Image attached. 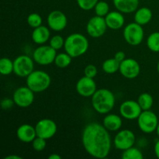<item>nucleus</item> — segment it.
Wrapping results in <instances>:
<instances>
[{
	"instance_id": "nucleus-23",
	"label": "nucleus",
	"mask_w": 159,
	"mask_h": 159,
	"mask_svg": "<svg viewBox=\"0 0 159 159\" xmlns=\"http://www.w3.org/2000/svg\"><path fill=\"white\" fill-rule=\"evenodd\" d=\"M120 63L117 60L113 57V58H108L102 62V69L107 74H115L120 69Z\"/></svg>"
},
{
	"instance_id": "nucleus-40",
	"label": "nucleus",
	"mask_w": 159,
	"mask_h": 159,
	"mask_svg": "<svg viewBox=\"0 0 159 159\" xmlns=\"http://www.w3.org/2000/svg\"><path fill=\"white\" fill-rule=\"evenodd\" d=\"M156 134L157 135H158V137L159 138V122H158V127H157V130H156Z\"/></svg>"
},
{
	"instance_id": "nucleus-41",
	"label": "nucleus",
	"mask_w": 159,
	"mask_h": 159,
	"mask_svg": "<svg viewBox=\"0 0 159 159\" xmlns=\"http://www.w3.org/2000/svg\"><path fill=\"white\" fill-rule=\"evenodd\" d=\"M157 71H158V73L159 74V61H158V64H157Z\"/></svg>"
},
{
	"instance_id": "nucleus-21",
	"label": "nucleus",
	"mask_w": 159,
	"mask_h": 159,
	"mask_svg": "<svg viewBox=\"0 0 159 159\" xmlns=\"http://www.w3.org/2000/svg\"><path fill=\"white\" fill-rule=\"evenodd\" d=\"M116 10L124 14L134 12L139 6V0H113Z\"/></svg>"
},
{
	"instance_id": "nucleus-25",
	"label": "nucleus",
	"mask_w": 159,
	"mask_h": 159,
	"mask_svg": "<svg viewBox=\"0 0 159 159\" xmlns=\"http://www.w3.org/2000/svg\"><path fill=\"white\" fill-rule=\"evenodd\" d=\"M72 57L69 55L68 53H59L57 54L54 63L59 68H65L69 66L72 61Z\"/></svg>"
},
{
	"instance_id": "nucleus-1",
	"label": "nucleus",
	"mask_w": 159,
	"mask_h": 159,
	"mask_svg": "<svg viewBox=\"0 0 159 159\" xmlns=\"http://www.w3.org/2000/svg\"><path fill=\"white\" fill-rule=\"evenodd\" d=\"M82 143L85 152L96 158H105L110 155L112 141L110 131L97 122H91L84 127Z\"/></svg>"
},
{
	"instance_id": "nucleus-34",
	"label": "nucleus",
	"mask_w": 159,
	"mask_h": 159,
	"mask_svg": "<svg viewBox=\"0 0 159 159\" xmlns=\"http://www.w3.org/2000/svg\"><path fill=\"white\" fill-rule=\"evenodd\" d=\"M98 73V69L96 65H88L84 69V75L94 79Z\"/></svg>"
},
{
	"instance_id": "nucleus-37",
	"label": "nucleus",
	"mask_w": 159,
	"mask_h": 159,
	"mask_svg": "<svg viewBox=\"0 0 159 159\" xmlns=\"http://www.w3.org/2000/svg\"><path fill=\"white\" fill-rule=\"evenodd\" d=\"M154 152H155V155L159 159V140L155 142V146H154Z\"/></svg>"
},
{
	"instance_id": "nucleus-24",
	"label": "nucleus",
	"mask_w": 159,
	"mask_h": 159,
	"mask_svg": "<svg viewBox=\"0 0 159 159\" xmlns=\"http://www.w3.org/2000/svg\"><path fill=\"white\" fill-rule=\"evenodd\" d=\"M138 102L142 110H149L154 103L153 96L148 93H143L138 96Z\"/></svg>"
},
{
	"instance_id": "nucleus-5",
	"label": "nucleus",
	"mask_w": 159,
	"mask_h": 159,
	"mask_svg": "<svg viewBox=\"0 0 159 159\" xmlns=\"http://www.w3.org/2000/svg\"><path fill=\"white\" fill-rule=\"evenodd\" d=\"M143 26L135 23H130L125 26L123 35L125 41L130 46H138L142 43L144 37Z\"/></svg>"
},
{
	"instance_id": "nucleus-8",
	"label": "nucleus",
	"mask_w": 159,
	"mask_h": 159,
	"mask_svg": "<svg viewBox=\"0 0 159 159\" xmlns=\"http://www.w3.org/2000/svg\"><path fill=\"white\" fill-rule=\"evenodd\" d=\"M56 51L50 45H40L33 52V59L40 65H49L54 62L57 55Z\"/></svg>"
},
{
	"instance_id": "nucleus-6",
	"label": "nucleus",
	"mask_w": 159,
	"mask_h": 159,
	"mask_svg": "<svg viewBox=\"0 0 159 159\" xmlns=\"http://www.w3.org/2000/svg\"><path fill=\"white\" fill-rule=\"evenodd\" d=\"M137 120L138 127L144 134H152L156 131L159 122L158 116L151 110H143Z\"/></svg>"
},
{
	"instance_id": "nucleus-14",
	"label": "nucleus",
	"mask_w": 159,
	"mask_h": 159,
	"mask_svg": "<svg viewBox=\"0 0 159 159\" xmlns=\"http://www.w3.org/2000/svg\"><path fill=\"white\" fill-rule=\"evenodd\" d=\"M47 23L51 30L60 32L66 28L68 25V18L62 11L53 10L48 14Z\"/></svg>"
},
{
	"instance_id": "nucleus-31",
	"label": "nucleus",
	"mask_w": 159,
	"mask_h": 159,
	"mask_svg": "<svg viewBox=\"0 0 159 159\" xmlns=\"http://www.w3.org/2000/svg\"><path fill=\"white\" fill-rule=\"evenodd\" d=\"M65 39L61 35H54L51 37L49 40V45L56 51L61 49L65 46Z\"/></svg>"
},
{
	"instance_id": "nucleus-29",
	"label": "nucleus",
	"mask_w": 159,
	"mask_h": 159,
	"mask_svg": "<svg viewBox=\"0 0 159 159\" xmlns=\"http://www.w3.org/2000/svg\"><path fill=\"white\" fill-rule=\"evenodd\" d=\"M95 13L96 16L105 17L110 12V6L105 1H99L94 7Z\"/></svg>"
},
{
	"instance_id": "nucleus-18",
	"label": "nucleus",
	"mask_w": 159,
	"mask_h": 159,
	"mask_svg": "<svg viewBox=\"0 0 159 159\" xmlns=\"http://www.w3.org/2000/svg\"><path fill=\"white\" fill-rule=\"evenodd\" d=\"M106 23L110 29L117 30L121 29L125 23V18L124 13L120 11H112L105 16Z\"/></svg>"
},
{
	"instance_id": "nucleus-12",
	"label": "nucleus",
	"mask_w": 159,
	"mask_h": 159,
	"mask_svg": "<svg viewBox=\"0 0 159 159\" xmlns=\"http://www.w3.org/2000/svg\"><path fill=\"white\" fill-rule=\"evenodd\" d=\"M35 128L37 136L46 140L52 138L57 131L56 122L48 118L40 120L36 124Z\"/></svg>"
},
{
	"instance_id": "nucleus-27",
	"label": "nucleus",
	"mask_w": 159,
	"mask_h": 159,
	"mask_svg": "<svg viewBox=\"0 0 159 159\" xmlns=\"http://www.w3.org/2000/svg\"><path fill=\"white\" fill-rule=\"evenodd\" d=\"M147 47L151 51L155 53L159 52V32H153L148 36L147 39Z\"/></svg>"
},
{
	"instance_id": "nucleus-7",
	"label": "nucleus",
	"mask_w": 159,
	"mask_h": 159,
	"mask_svg": "<svg viewBox=\"0 0 159 159\" xmlns=\"http://www.w3.org/2000/svg\"><path fill=\"white\" fill-rule=\"evenodd\" d=\"M34 60L26 54H21L13 60V73L20 78H26L34 71Z\"/></svg>"
},
{
	"instance_id": "nucleus-11",
	"label": "nucleus",
	"mask_w": 159,
	"mask_h": 159,
	"mask_svg": "<svg viewBox=\"0 0 159 159\" xmlns=\"http://www.w3.org/2000/svg\"><path fill=\"white\" fill-rule=\"evenodd\" d=\"M107 28L105 17L96 15V16L89 19L87 23L86 32L93 38H99L106 34Z\"/></svg>"
},
{
	"instance_id": "nucleus-26",
	"label": "nucleus",
	"mask_w": 159,
	"mask_h": 159,
	"mask_svg": "<svg viewBox=\"0 0 159 159\" xmlns=\"http://www.w3.org/2000/svg\"><path fill=\"white\" fill-rule=\"evenodd\" d=\"M14 71L13 61L9 57H2L0 60V73L2 75H9Z\"/></svg>"
},
{
	"instance_id": "nucleus-4",
	"label": "nucleus",
	"mask_w": 159,
	"mask_h": 159,
	"mask_svg": "<svg viewBox=\"0 0 159 159\" xmlns=\"http://www.w3.org/2000/svg\"><path fill=\"white\" fill-rule=\"evenodd\" d=\"M26 85L35 93H43L50 87L51 79L48 72L42 70H34L26 78Z\"/></svg>"
},
{
	"instance_id": "nucleus-10",
	"label": "nucleus",
	"mask_w": 159,
	"mask_h": 159,
	"mask_svg": "<svg viewBox=\"0 0 159 159\" xmlns=\"http://www.w3.org/2000/svg\"><path fill=\"white\" fill-rule=\"evenodd\" d=\"M34 92L32 91L29 87L21 86L14 91L12 95L15 105L21 108L29 107L34 103Z\"/></svg>"
},
{
	"instance_id": "nucleus-22",
	"label": "nucleus",
	"mask_w": 159,
	"mask_h": 159,
	"mask_svg": "<svg viewBox=\"0 0 159 159\" xmlns=\"http://www.w3.org/2000/svg\"><path fill=\"white\" fill-rule=\"evenodd\" d=\"M152 17H153V13L151 9H149L148 7H141L138 8L134 12V19L135 23L141 26H144L150 23L151 20H152Z\"/></svg>"
},
{
	"instance_id": "nucleus-30",
	"label": "nucleus",
	"mask_w": 159,
	"mask_h": 159,
	"mask_svg": "<svg viewBox=\"0 0 159 159\" xmlns=\"http://www.w3.org/2000/svg\"><path fill=\"white\" fill-rule=\"evenodd\" d=\"M26 21H27L28 25L34 29V28L41 26L42 23H43V19L40 14L33 12V13L29 14L27 19H26Z\"/></svg>"
},
{
	"instance_id": "nucleus-39",
	"label": "nucleus",
	"mask_w": 159,
	"mask_h": 159,
	"mask_svg": "<svg viewBox=\"0 0 159 159\" xmlns=\"http://www.w3.org/2000/svg\"><path fill=\"white\" fill-rule=\"evenodd\" d=\"M5 159H22V157L16 155H9L8 156H6Z\"/></svg>"
},
{
	"instance_id": "nucleus-15",
	"label": "nucleus",
	"mask_w": 159,
	"mask_h": 159,
	"mask_svg": "<svg viewBox=\"0 0 159 159\" xmlns=\"http://www.w3.org/2000/svg\"><path fill=\"white\" fill-rule=\"evenodd\" d=\"M120 73L128 79H136L141 72L139 63L134 58H125L120 65Z\"/></svg>"
},
{
	"instance_id": "nucleus-32",
	"label": "nucleus",
	"mask_w": 159,
	"mask_h": 159,
	"mask_svg": "<svg viewBox=\"0 0 159 159\" xmlns=\"http://www.w3.org/2000/svg\"><path fill=\"white\" fill-rule=\"evenodd\" d=\"M99 0H76L79 7L85 11H89L94 9L95 6Z\"/></svg>"
},
{
	"instance_id": "nucleus-35",
	"label": "nucleus",
	"mask_w": 159,
	"mask_h": 159,
	"mask_svg": "<svg viewBox=\"0 0 159 159\" xmlns=\"http://www.w3.org/2000/svg\"><path fill=\"white\" fill-rule=\"evenodd\" d=\"M15 105L13 99L11 98H4L1 101V107L4 110H9Z\"/></svg>"
},
{
	"instance_id": "nucleus-33",
	"label": "nucleus",
	"mask_w": 159,
	"mask_h": 159,
	"mask_svg": "<svg viewBox=\"0 0 159 159\" xmlns=\"http://www.w3.org/2000/svg\"><path fill=\"white\" fill-rule=\"evenodd\" d=\"M47 140L43 138L37 136L34 141H32V147L36 152H42L44 150L47 146Z\"/></svg>"
},
{
	"instance_id": "nucleus-20",
	"label": "nucleus",
	"mask_w": 159,
	"mask_h": 159,
	"mask_svg": "<svg viewBox=\"0 0 159 159\" xmlns=\"http://www.w3.org/2000/svg\"><path fill=\"white\" fill-rule=\"evenodd\" d=\"M102 125L110 132L118 131L123 125L122 116L115 113H107L102 120Z\"/></svg>"
},
{
	"instance_id": "nucleus-9",
	"label": "nucleus",
	"mask_w": 159,
	"mask_h": 159,
	"mask_svg": "<svg viewBox=\"0 0 159 159\" xmlns=\"http://www.w3.org/2000/svg\"><path fill=\"white\" fill-rule=\"evenodd\" d=\"M136 143V136L129 129L118 130L113 140V144L117 150L124 151L133 147Z\"/></svg>"
},
{
	"instance_id": "nucleus-19",
	"label": "nucleus",
	"mask_w": 159,
	"mask_h": 159,
	"mask_svg": "<svg viewBox=\"0 0 159 159\" xmlns=\"http://www.w3.org/2000/svg\"><path fill=\"white\" fill-rule=\"evenodd\" d=\"M50 28L46 26H38L37 28H34L31 34V38L32 40L38 45H43L49 41L51 39V31Z\"/></svg>"
},
{
	"instance_id": "nucleus-17",
	"label": "nucleus",
	"mask_w": 159,
	"mask_h": 159,
	"mask_svg": "<svg viewBox=\"0 0 159 159\" xmlns=\"http://www.w3.org/2000/svg\"><path fill=\"white\" fill-rule=\"evenodd\" d=\"M16 137L21 142L32 143V141L37 137L35 127L28 124L20 125L16 130Z\"/></svg>"
},
{
	"instance_id": "nucleus-28",
	"label": "nucleus",
	"mask_w": 159,
	"mask_h": 159,
	"mask_svg": "<svg viewBox=\"0 0 159 159\" xmlns=\"http://www.w3.org/2000/svg\"><path fill=\"white\" fill-rule=\"evenodd\" d=\"M123 159H142L144 158L142 152L137 147H131L127 150L123 151Z\"/></svg>"
},
{
	"instance_id": "nucleus-36",
	"label": "nucleus",
	"mask_w": 159,
	"mask_h": 159,
	"mask_svg": "<svg viewBox=\"0 0 159 159\" xmlns=\"http://www.w3.org/2000/svg\"><path fill=\"white\" fill-rule=\"evenodd\" d=\"M114 58L116 59V60H117L118 61H119L120 63V62H122L123 61H124V59L126 58L125 53H124V51H117V52H116V54H115Z\"/></svg>"
},
{
	"instance_id": "nucleus-13",
	"label": "nucleus",
	"mask_w": 159,
	"mask_h": 159,
	"mask_svg": "<svg viewBox=\"0 0 159 159\" xmlns=\"http://www.w3.org/2000/svg\"><path fill=\"white\" fill-rule=\"evenodd\" d=\"M119 111L120 115L123 118L128 120H134L138 119L143 110H141L138 101L129 99L120 104Z\"/></svg>"
},
{
	"instance_id": "nucleus-38",
	"label": "nucleus",
	"mask_w": 159,
	"mask_h": 159,
	"mask_svg": "<svg viewBox=\"0 0 159 159\" xmlns=\"http://www.w3.org/2000/svg\"><path fill=\"white\" fill-rule=\"evenodd\" d=\"M48 158L49 159H61V155H59L58 154L53 153V154H51V155H49V156H48Z\"/></svg>"
},
{
	"instance_id": "nucleus-3",
	"label": "nucleus",
	"mask_w": 159,
	"mask_h": 159,
	"mask_svg": "<svg viewBox=\"0 0 159 159\" xmlns=\"http://www.w3.org/2000/svg\"><path fill=\"white\" fill-rule=\"evenodd\" d=\"M89 46V40L85 35L74 33L68 35L65 39L64 49L71 57H79L87 52Z\"/></svg>"
},
{
	"instance_id": "nucleus-2",
	"label": "nucleus",
	"mask_w": 159,
	"mask_h": 159,
	"mask_svg": "<svg viewBox=\"0 0 159 159\" xmlns=\"http://www.w3.org/2000/svg\"><path fill=\"white\" fill-rule=\"evenodd\" d=\"M93 110L99 114L110 113L115 107L116 97L112 91L107 89H99L92 96Z\"/></svg>"
},
{
	"instance_id": "nucleus-16",
	"label": "nucleus",
	"mask_w": 159,
	"mask_h": 159,
	"mask_svg": "<svg viewBox=\"0 0 159 159\" xmlns=\"http://www.w3.org/2000/svg\"><path fill=\"white\" fill-rule=\"evenodd\" d=\"M76 91L82 97H92L97 90L95 80L92 78L84 75L76 83Z\"/></svg>"
}]
</instances>
